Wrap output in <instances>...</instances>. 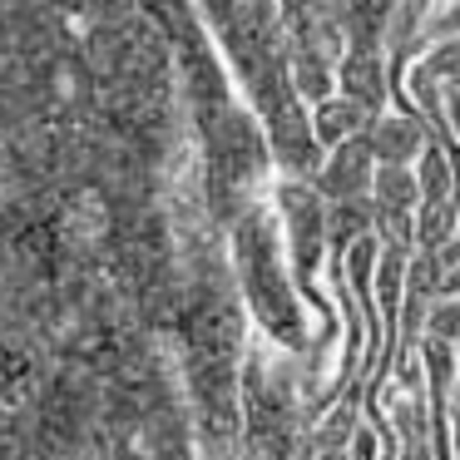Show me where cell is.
Here are the masks:
<instances>
[{
  "label": "cell",
  "mask_w": 460,
  "mask_h": 460,
  "mask_svg": "<svg viewBox=\"0 0 460 460\" xmlns=\"http://www.w3.org/2000/svg\"><path fill=\"white\" fill-rule=\"evenodd\" d=\"M440 110H446V124H450V134L460 139V80L446 90V104H440Z\"/></svg>",
  "instance_id": "cell-1"
},
{
  "label": "cell",
  "mask_w": 460,
  "mask_h": 460,
  "mask_svg": "<svg viewBox=\"0 0 460 460\" xmlns=\"http://www.w3.org/2000/svg\"><path fill=\"white\" fill-rule=\"evenodd\" d=\"M450 440H456V460H460V406L450 411Z\"/></svg>",
  "instance_id": "cell-2"
}]
</instances>
